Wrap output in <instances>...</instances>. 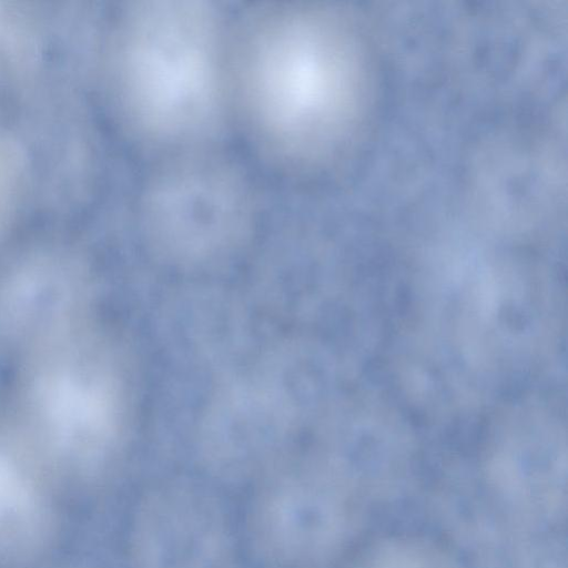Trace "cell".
<instances>
[{
  "label": "cell",
  "mask_w": 568,
  "mask_h": 568,
  "mask_svg": "<svg viewBox=\"0 0 568 568\" xmlns=\"http://www.w3.org/2000/svg\"><path fill=\"white\" fill-rule=\"evenodd\" d=\"M230 18L211 0H134L112 49L121 123L156 159L216 148L233 124Z\"/></svg>",
  "instance_id": "2"
},
{
  "label": "cell",
  "mask_w": 568,
  "mask_h": 568,
  "mask_svg": "<svg viewBox=\"0 0 568 568\" xmlns=\"http://www.w3.org/2000/svg\"><path fill=\"white\" fill-rule=\"evenodd\" d=\"M331 18L306 1L267 0L230 20L232 122L264 162L287 175L318 162L342 113L344 64Z\"/></svg>",
  "instance_id": "1"
},
{
  "label": "cell",
  "mask_w": 568,
  "mask_h": 568,
  "mask_svg": "<svg viewBox=\"0 0 568 568\" xmlns=\"http://www.w3.org/2000/svg\"><path fill=\"white\" fill-rule=\"evenodd\" d=\"M156 160L142 183L138 209L146 234L162 250L207 253L251 229L256 193L233 158L216 146Z\"/></svg>",
  "instance_id": "4"
},
{
  "label": "cell",
  "mask_w": 568,
  "mask_h": 568,
  "mask_svg": "<svg viewBox=\"0 0 568 568\" xmlns=\"http://www.w3.org/2000/svg\"><path fill=\"white\" fill-rule=\"evenodd\" d=\"M59 493L20 433L0 427V568H30L59 529Z\"/></svg>",
  "instance_id": "6"
},
{
  "label": "cell",
  "mask_w": 568,
  "mask_h": 568,
  "mask_svg": "<svg viewBox=\"0 0 568 568\" xmlns=\"http://www.w3.org/2000/svg\"><path fill=\"white\" fill-rule=\"evenodd\" d=\"M133 568H233L224 515L206 493L168 487L140 504L130 534Z\"/></svg>",
  "instance_id": "5"
},
{
  "label": "cell",
  "mask_w": 568,
  "mask_h": 568,
  "mask_svg": "<svg viewBox=\"0 0 568 568\" xmlns=\"http://www.w3.org/2000/svg\"><path fill=\"white\" fill-rule=\"evenodd\" d=\"M95 351L64 326L39 337L27 369L20 434L58 493L95 479L115 447V386Z\"/></svg>",
  "instance_id": "3"
},
{
  "label": "cell",
  "mask_w": 568,
  "mask_h": 568,
  "mask_svg": "<svg viewBox=\"0 0 568 568\" xmlns=\"http://www.w3.org/2000/svg\"><path fill=\"white\" fill-rule=\"evenodd\" d=\"M326 493L303 474H284L258 493L251 531L256 550L276 568H302L328 536Z\"/></svg>",
  "instance_id": "7"
}]
</instances>
